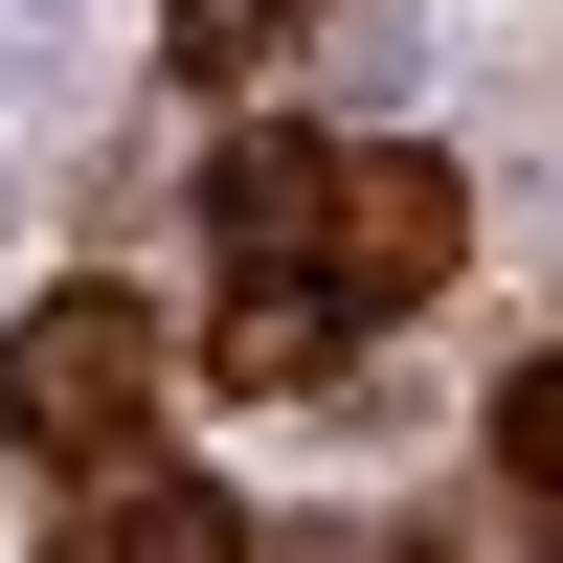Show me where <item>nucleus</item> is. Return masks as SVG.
<instances>
[{"mask_svg": "<svg viewBox=\"0 0 563 563\" xmlns=\"http://www.w3.org/2000/svg\"><path fill=\"white\" fill-rule=\"evenodd\" d=\"M203 361H225V384H339V294H316V271H249Z\"/></svg>", "mask_w": 563, "mask_h": 563, "instance_id": "obj_4", "label": "nucleus"}, {"mask_svg": "<svg viewBox=\"0 0 563 563\" xmlns=\"http://www.w3.org/2000/svg\"><path fill=\"white\" fill-rule=\"evenodd\" d=\"M496 474H519V496L563 474V361H519V384H496Z\"/></svg>", "mask_w": 563, "mask_h": 563, "instance_id": "obj_5", "label": "nucleus"}, {"mask_svg": "<svg viewBox=\"0 0 563 563\" xmlns=\"http://www.w3.org/2000/svg\"><path fill=\"white\" fill-rule=\"evenodd\" d=\"M474 249V203H451V158H361V135H316V294L339 316H384V294H429V271Z\"/></svg>", "mask_w": 563, "mask_h": 563, "instance_id": "obj_2", "label": "nucleus"}, {"mask_svg": "<svg viewBox=\"0 0 563 563\" xmlns=\"http://www.w3.org/2000/svg\"><path fill=\"white\" fill-rule=\"evenodd\" d=\"M271 23H316V0H180V68H249Z\"/></svg>", "mask_w": 563, "mask_h": 563, "instance_id": "obj_6", "label": "nucleus"}, {"mask_svg": "<svg viewBox=\"0 0 563 563\" xmlns=\"http://www.w3.org/2000/svg\"><path fill=\"white\" fill-rule=\"evenodd\" d=\"M45 563H249V496H203V474H90V519H45Z\"/></svg>", "mask_w": 563, "mask_h": 563, "instance_id": "obj_3", "label": "nucleus"}, {"mask_svg": "<svg viewBox=\"0 0 563 563\" xmlns=\"http://www.w3.org/2000/svg\"><path fill=\"white\" fill-rule=\"evenodd\" d=\"M0 429H23L45 474H135V429H158V316H135L113 271H68V294L0 339Z\"/></svg>", "mask_w": 563, "mask_h": 563, "instance_id": "obj_1", "label": "nucleus"}]
</instances>
